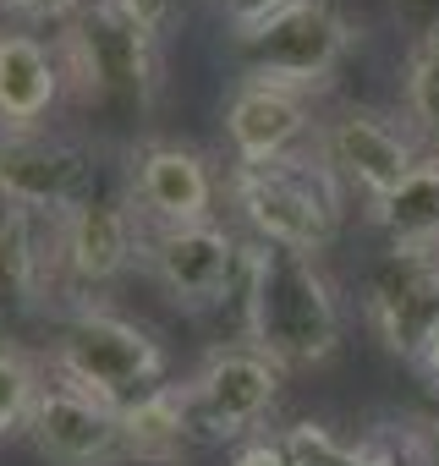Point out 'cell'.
Returning a JSON list of instances; mask_svg holds the SVG:
<instances>
[{"mask_svg": "<svg viewBox=\"0 0 439 466\" xmlns=\"http://www.w3.org/2000/svg\"><path fill=\"white\" fill-rule=\"evenodd\" d=\"M226 137L237 148V165H275L308 143V99L291 88L248 83L231 94L226 110Z\"/></svg>", "mask_w": 439, "mask_h": 466, "instance_id": "cell-14", "label": "cell"}, {"mask_svg": "<svg viewBox=\"0 0 439 466\" xmlns=\"http://www.w3.org/2000/svg\"><path fill=\"white\" fill-rule=\"evenodd\" d=\"M242 253L226 225H181V230H143V258L154 280L181 308H214L242 275Z\"/></svg>", "mask_w": 439, "mask_h": 466, "instance_id": "cell-10", "label": "cell"}, {"mask_svg": "<svg viewBox=\"0 0 439 466\" xmlns=\"http://www.w3.org/2000/svg\"><path fill=\"white\" fill-rule=\"evenodd\" d=\"M50 291V258L39 237V214L0 208V329H17L28 313H39Z\"/></svg>", "mask_w": 439, "mask_h": 466, "instance_id": "cell-16", "label": "cell"}, {"mask_svg": "<svg viewBox=\"0 0 439 466\" xmlns=\"http://www.w3.org/2000/svg\"><path fill=\"white\" fill-rule=\"evenodd\" d=\"M406 116L417 137L439 154V28L423 34L406 56Z\"/></svg>", "mask_w": 439, "mask_h": 466, "instance_id": "cell-20", "label": "cell"}, {"mask_svg": "<svg viewBox=\"0 0 439 466\" xmlns=\"http://www.w3.org/2000/svg\"><path fill=\"white\" fill-rule=\"evenodd\" d=\"M368 319L401 362H423L439 335V269L428 253L390 248L368 275Z\"/></svg>", "mask_w": 439, "mask_h": 466, "instance_id": "cell-9", "label": "cell"}, {"mask_svg": "<svg viewBox=\"0 0 439 466\" xmlns=\"http://www.w3.org/2000/svg\"><path fill=\"white\" fill-rule=\"evenodd\" d=\"M159 373H165L159 340L110 308H77L56 340V379L116 411L159 390Z\"/></svg>", "mask_w": 439, "mask_h": 466, "instance_id": "cell-3", "label": "cell"}, {"mask_svg": "<svg viewBox=\"0 0 439 466\" xmlns=\"http://www.w3.org/2000/svg\"><path fill=\"white\" fill-rule=\"evenodd\" d=\"M116 6H121L143 34H159V28L176 17V0H116Z\"/></svg>", "mask_w": 439, "mask_h": 466, "instance_id": "cell-24", "label": "cell"}, {"mask_svg": "<svg viewBox=\"0 0 439 466\" xmlns=\"http://www.w3.org/2000/svg\"><path fill=\"white\" fill-rule=\"evenodd\" d=\"M281 379H286V368L248 340L209 351L203 368L181 384L187 422H192L198 444H226V439H242L248 428H259V417L281 395Z\"/></svg>", "mask_w": 439, "mask_h": 466, "instance_id": "cell-6", "label": "cell"}, {"mask_svg": "<svg viewBox=\"0 0 439 466\" xmlns=\"http://www.w3.org/2000/svg\"><path fill=\"white\" fill-rule=\"evenodd\" d=\"M220 181L187 143H143L132 154V208L148 230H181L214 219Z\"/></svg>", "mask_w": 439, "mask_h": 466, "instance_id": "cell-11", "label": "cell"}, {"mask_svg": "<svg viewBox=\"0 0 439 466\" xmlns=\"http://www.w3.org/2000/svg\"><path fill=\"white\" fill-rule=\"evenodd\" d=\"M373 219L384 225L390 248L428 253L439 242V154L434 159H417V170L373 208Z\"/></svg>", "mask_w": 439, "mask_h": 466, "instance_id": "cell-18", "label": "cell"}, {"mask_svg": "<svg viewBox=\"0 0 439 466\" xmlns=\"http://www.w3.org/2000/svg\"><path fill=\"white\" fill-rule=\"evenodd\" d=\"M341 176L324 165V154H286L275 165H237L226 192L242 208V219L259 230V242L319 253L341 225Z\"/></svg>", "mask_w": 439, "mask_h": 466, "instance_id": "cell-2", "label": "cell"}, {"mask_svg": "<svg viewBox=\"0 0 439 466\" xmlns=\"http://www.w3.org/2000/svg\"><path fill=\"white\" fill-rule=\"evenodd\" d=\"M231 466H291V455H286V444L281 439H253V444H242L237 450V461Z\"/></svg>", "mask_w": 439, "mask_h": 466, "instance_id": "cell-25", "label": "cell"}, {"mask_svg": "<svg viewBox=\"0 0 439 466\" xmlns=\"http://www.w3.org/2000/svg\"><path fill=\"white\" fill-rule=\"evenodd\" d=\"M417 368H423V373L434 379V390H439V335H434V346L423 351V362H417Z\"/></svg>", "mask_w": 439, "mask_h": 466, "instance_id": "cell-28", "label": "cell"}, {"mask_svg": "<svg viewBox=\"0 0 439 466\" xmlns=\"http://www.w3.org/2000/svg\"><path fill=\"white\" fill-rule=\"evenodd\" d=\"M220 6V17H226V28H231V39L237 45H248V39H259L286 6H297V0H214Z\"/></svg>", "mask_w": 439, "mask_h": 466, "instance_id": "cell-23", "label": "cell"}, {"mask_svg": "<svg viewBox=\"0 0 439 466\" xmlns=\"http://www.w3.org/2000/svg\"><path fill=\"white\" fill-rule=\"evenodd\" d=\"M390 6H395V17H406L417 28V39L439 28V0H390Z\"/></svg>", "mask_w": 439, "mask_h": 466, "instance_id": "cell-26", "label": "cell"}, {"mask_svg": "<svg viewBox=\"0 0 439 466\" xmlns=\"http://www.w3.org/2000/svg\"><path fill=\"white\" fill-rule=\"evenodd\" d=\"M39 390H45V379H39V362H34L23 346L0 340V439H6V433H17V428H28Z\"/></svg>", "mask_w": 439, "mask_h": 466, "instance_id": "cell-21", "label": "cell"}, {"mask_svg": "<svg viewBox=\"0 0 439 466\" xmlns=\"http://www.w3.org/2000/svg\"><path fill=\"white\" fill-rule=\"evenodd\" d=\"M66 0H0V12H17V17H39V12H56Z\"/></svg>", "mask_w": 439, "mask_h": 466, "instance_id": "cell-27", "label": "cell"}, {"mask_svg": "<svg viewBox=\"0 0 439 466\" xmlns=\"http://www.w3.org/2000/svg\"><path fill=\"white\" fill-rule=\"evenodd\" d=\"M28 433L39 455H50L56 466H105L121 450V411L56 379L39 390Z\"/></svg>", "mask_w": 439, "mask_h": 466, "instance_id": "cell-13", "label": "cell"}, {"mask_svg": "<svg viewBox=\"0 0 439 466\" xmlns=\"http://www.w3.org/2000/svg\"><path fill=\"white\" fill-rule=\"evenodd\" d=\"M242 329L248 346L281 368H319L341 346V302L313 253L259 242L242 253Z\"/></svg>", "mask_w": 439, "mask_h": 466, "instance_id": "cell-1", "label": "cell"}, {"mask_svg": "<svg viewBox=\"0 0 439 466\" xmlns=\"http://www.w3.org/2000/svg\"><path fill=\"white\" fill-rule=\"evenodd\" d=\"M428 258H434V269H439V242H434V248H428Z\"/></svg>", "mask_w": 439, "mask_h": 466, "instance_id": "cell-29", "label": "cell"}, {"mask_svg": "<svg viewBox=\"0 0 439 466\" xmlns=\"http://www.w3.org/2000/svg\"><path fill=\"white\" fill-rule=\"evenodd\" d=\"M357 466H439V417H395L357 444Z\"/></svg>", "mask_w": 439, "mask_h": 466, "instance_id": "cell-19", "label": "cell"}, {"mask_svg": "<svg viewBox=\"0 0 439 466\" xmlns=\"http://www.w3.org/2000/svg\"><path fill=\"white\" fill-rule=\"evenodd\" d=\"M281 444L291 466H357V444H341L324 422H297Z\"/></svg>", "mask_w": 439, "mask_h": 466, "instance_id": "cell-22", "label": "cell"}, {"mask_svg": "<svg viewBox=\"0 0 439 466\" xmlns=\"http://www.w3.org/2000/svg\"><path fill=\"white\" fill-rule=\"evenodd\" d=\"M99 192V165L83 143L39 132H6L0 127V208L17 214H66L83 198Z\"/></svg>", "mask_w": 439, "mask_h": 466, "instance_id": "cell-7", "label": "cell"}, {"mask_svg": "<svg viewBox=\"0 0 439 466\" xmlns=\"http://www.w3.org/2000/svg\"><path fill=\"white\" fill-rule=\"evenodd\" d=\"M248 50V83H270V88H291V94H319L330 88L335 66L352 50V23L330 6V0H297L286 6L259 39L242 45Z\"/></svg>", "mask_w": 439, "mask_h": 466, "instance_id": "cell-5", "label": "cell"}, {"mask_svg": "<svg viewBox=\"0 0 439 466\" xmlns=\"http://www.w3.org/2000/svg\"><path fill=\"white\" fill-rule=\"evenodd\" d=\"M61 66L94 105L143 110L154 94V34H143L116 0H88L61 39Z\"/></svg>", "mask_w": 439, "mask_h": 466, "instance_id": "cell-4", "label": "cell"}, {"mask_svg": "<svg viewBox=\"0 0 439 466\" xmlns=\"http://www.w3.org/2000/svg\"><path fill=\"white\" fill-rule=\"evenodd\" d=\"M319 154H324V165H330L346 187H357L373 208L417 170L412 143H406L384 116H373V110H346V116H335V121L319 132Z\"/></svg>", "mask_w": 439, "mask_h": 466, "instance_id": "cell-12", "label": "cell"}, {"mask_svg": "<svg viewBox=\"0 0 439 466\" xmlns=\"http://www.w3.org/2000/svg\"><path fill=\"white\" fill-rule=\"evenodd\" d=\"M138 253H143V219H138V208H132L127 198L94 192V198H83L77 208L50 214V242H45L50 286H56V280H66V286H77V291L105 286V280H116Z\"/></svg>", "mask_w": 439, "mask_h": 466, "instance_id": "cell-8", "label": "cell"}, {"mask_svg": "<svg viewBox=\"0 0 439 466\" xmlns=\"http://www.w3.org/2000/svg\"><path fill=\"white\" fill-rule=\"evenodd\" d=\"M66 66L34 34H0V127L39 132L45 116L61 105Z\"/></svg>", "mask_w": 439, "mask_h": 466, "instance_id": "cell-15", "label": "cell"}, {"mask_svg": "<svg viewBox=\"0 0 439 466\" xmlns=\"http://www.w3.org/2000/svg\"><path fill=\"white\" fill-rule=\"evenodd\" d=\"M192 444H198V433L187 422L181 384H159L121 411V450L138 466H176Z\"/></svg>", "mask_w": 439, "mask_h": 466, "instance_id": "cell-17", "label": "cell"}]
</instances>
